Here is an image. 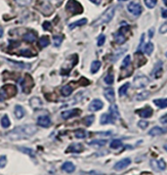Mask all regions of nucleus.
<instances>
[{"instance_id": "obj_1", "label": "nucleus", "mask_w": 167, "mask_h": 175, "mask_svg": "<svg viewBox=\"0 0 167 175\" xmlns=\"http://www.w3.org/2000/svg\"><path fill=\"white\" fill-rule=\"evenodd\" d=\"M36 131H37V127L33 124L21 125V126H18L12 129L10 132L7 134V138L11 141L27 139V138L33 136L36 133Z\"/></svg>"}, {"instance_id": "obj_2", "label": "nucleus", "mask_w": 167, "mask_h": 175, "mask_svg": "<svg viewBox=\"0 0 167 175\" xmlns=\"http://www.w3.org/2000/svg\"><path fill=\"white\" fill-rule=\"evenodd\" d=\"M114 13H115L114 7H110V8L107 9L95 22H93L92 26L93 27H98V26H102V25L110 23V22L112 20L113 16H114Z\"/></svg>"}, {"instance_id": "obj_3", "label": "nucleus", "mask_w": 167, "mask_h": 175, "mask_svg": "<svg viewBox=\"0 0 167 175\" xmlns=\"http://www.w3.org/2000/svg\"><path fill=\"white\" fill-rule=\"evenodd\" d=\"M17 94V87L13 84H7L0 89V102L10 99Z\"/></svg>"}, {"instance_id": "obj_4", "label": "nucleus", "mask_w": 167, "mask_h": 175, "mask_svg": "<svg viewBox=\"0 0 167 175\" xmlns=\"http://www.w3.org/2000/svg\"><path fill=\"white\" fill-rule=\"evenodd\" d=\"M66 9L71 15H77V14H81L83 12L81 4L77 2L76 0H69L66 6Z\"/></svg>"}, {"instance_id": "obj_5", "label": "nucleus", "mask_w": 167, "mask_h": 175, "mask_svg": "<svg viewBox=\"0 0 167 175\" xmlns=\"http://www.w3.org/2000/svg\"><path fill=\"white\" fill-rule=\"evenodd\" d=\"M149 83H150L149 77L142 75V74H139L138 75H136V77L134 78V81H133L135 88H143V87H146Z\"/></svg>"}, {"instance_id": "obj_6", "label": "nucleus", "mask_w": 167, "mask_h": 175, "mask_svg": "<svg viewBox=\"0 0 167 175\" xmlns=\"http://www.w3.org/2000/svg\"><path fill=\"white\" fill-rule=\"evenodd\" d=\"M21 89H23L25 93H30L33 86V81H32L31 76L30 75H26V77L23 79V81L21 82Z\"/></svg>"}, {"instance_id": "obj_7", "label": "nucleus", "mask_w": 167, "mask_h": 175, "mask_svg": "<svg viewBox=\"0 0 167 175\" xmlns=\"http://www.w3.org/2000/svg\"><path fill=\"white\" fill-rule=\"evenodd\" d=\"M128 30H129L128 27H121V30L118 31L117 32H115L113 34V37H114L115 42L118 43V44H123V43H125L126 36H125L124 32H128Z\"/></svg>"}, {"instance_id": "obj_8", "label": "nucleus", "mask_w": 167, "mask_h": 175, "mask_svg": "<svg viewBox=\"0 0 167 175\" xmlns=\"http://www.w3.org/2000/svg\"><path fill=\"white\" fill-rule=\"evenodd\" d=\"M127 9L134 16H140L143 11V8L139 2H130L127 6Z\"/></svg>"}, {"instance_id": "obj_9", "label": "nucleus", "mask_w": 167, "mask_h": 175, "mask_svg": "<svg viewBox=\"0 0 167 175\" xmlns=\"http://www.w3.org/2000/svg\"><path fill=\"white\" fill-rule=\"evenodd\" d=\"M81 111L79 109H72V110H67L64 111L61 114V116L64 119H69L71 118H74V116H77L78 114H80Z\"/></svg>"}, {"instance_id": "obj_10", "label": "nucleus", "mask_w": 167, "mask_h": 175, "mask_svg": "<svg viewBox=\"0 0 167 175\" xmlns=\"http://www.w3.org/2000/svg\"><path fill=\"white\" fill-rule=\"evenodd\" d=\"M130 163H131V158H123V159L119 160V162H117V163H115L113 168L115 170H118V171L123 170V169H125L126 167H128V165H130Z\"/></svg>"}, {"instance_id": "obj_11", "label": "nucleus", "mask_w": 167, "mask_h": 175, "mask_svg": "<svg viewBox=\"0 0 167 175\" xmlns=\"http://www.w3.org/2000/svg\"><path fill=\"white\" fill-rule=\"evenodd\" d=\"M104 107V104H103V102H102L101 100L99 99H95V100H93L90 105H89V110L91 112H96V111H99L101 110L102 108Z\"/></svg>"}, {"instance_id": "obj_12", "label": "nucleus", "mask_w": 167, "mask_h": 175, "mask_svg": "<svg viewBox=\"0 0 167 175\" xmlns=\"http://www.w3.org/2000/svg\"><path fill=\"white\" fill-rule=\"evenodd\" d=\"M136 113L139 114L141 118L148 119V118H150V116L152 115V109L150 108V107H146L144 109H141V110L136 111Z\"/></svg>"}, {"instance_id": "obj_13", "label": "nucleus", "mask_w": 167, "mask_h": 175, "mask_svg": "<svg viewBox=\"0 0 167 175\" xmlns=\"http://www.w3.org/2000/svg\"><path fill=\"white\" fill-rule=\"evenodd\" d=\"M37 123H38L39 126L46 128V127L50 126L51 119H50L49 116H47V115H41V116H39L38 119H37Z\"/></svg>"}, {"instance_id": "obj_14", "label": "nucleus", "mask_w": 167, "mask_h": 175, "mask_svg": "<svg viewBox=\"0 0 167 175\" xmlns=\"http://www.w3.org/2000/svg\"><path fill=\"white\" fill-rule=\"evenodd\" d=\"M104 95L106 97V99L110 102V103H114L115 100V96H114V90L112 88V87H108V88H106L104 91Z\"/></svg>"}, {"instance_id": "obj_15", "label": "nucleus", "mask_w": 167, "mask_h": 175, "mask_svg": "<svg viewBox=\"0 0 167 175\" xmlns=\"http://www.w3.org/2000/svg\"><path fill=\"white\" fill-rule=\"evenodd\" d=\"M165 132H167V128H162L159 126H155L152 127L150 131H149V135L150 136H158V135H162Z\"/></svg>"}, {"instance_id": "obj_16", "label": "nucleus", "mask_w": 167, "mask_h": 175, "mask_svg": "<svg viewBox=\"0 0 167 175\" xmlns=\"http://www.w3.org/2000/svg\"><path fill=\"white\" fill-rule=\"evenodd\" d=\"M110 114L112 115V118L115 120H117L120 118V114L118 111V108L115 104H112V106L110 107Z\"/></svg>"}, {"instance_id": "obj_17", "label": "nucleus", "mask_w": 167, "mask_h": 175, "mask_svg": "<svg viewBox=\"0 0 167 175\" xmlns=\"http://www.w3.org/2000/svg\"><path fill=\"white\" fill-rule=\"evenodd\" d=\"M82 151H83V146L80 143L71 144L67 150V152H70V153H80Z\"/></svg>"}, {"instance_id": "obj_18", "label": "nucleus", "mask_w": 167, "mask_h": 175, "mask_svg": "<svg viewBox=\"0 0 167 175\" xmlns=\"http://www.w3.org/2000/svg\"><path fill=\"white\" fill-rule=\"evenodd\" d=\"M100 122L101 124H108V123H113L114 119L112 118V115L110 114H104L101 116Z\"/></svg>"}, {"instance_id": "obj_19", "label": "nucleus", "mask_w": 167, "mask_h": 175, "mask_svg": "<svg viewBox=\"0 0 167 175\" xmlns=\"http://www.w3.org/2000/svg\"><path fill=\"white\" fill-rule=\"evenodd\" d=\"M62 169L64 171L68 172V173H71V172H74L75 170V166H74V163H70V162H66L62 165Z\"/></svg>"}, {"instance_id": "obj_20", "label": "nucleus", "mask_w": 167, "mask_h": 175, "mask_svg": "<svg viewBox=\"0 0 167 175\" xmlns=\"http://www.w3.org/2000/svg\"><path fill=\"white\" fill-rule=\"evenodd\" d=\"M150 163H151V166H155V165H157V168L158 170H164L166 168V163L164 160L161 158L159 160H150Z\"/></svg>"}, {"instance_id": "obj_21", "label": "nucleus", "mask_w": 167, "mask_h": 175, "mask_svg": "<svg viewBox=\"0 0 167 175\" xmlns=\"http://www.w3.org/2000/svg\"><path fill=\"white\" fill-rule=\"evenodd\" d=\"M31 106L34 109V110H36V109H39V108H41L42 107V101L39 99V98H37V97H33V98H31Z\"/></svg>"}, {"instance_id": "obj_22", "label": "nucleus", "mask_w": 167, "mask_h": 175, "mask_svg": "<svg viewBox=\"0 0 167 175\" xmlns=\"http://www.w3.org/2000/svg\"><path fill=\"white\" fill-rule=\"evenodd\" d=\"M25 114H26L25 109L21 107V106H20V105H17L15 107V115H16V118L18 119H21Z\"/></svg>"}, {"instance_id": "obj_23", "label": "nucleus", "mask_w": 167, "mask_h": 175, "mask_svg": "<svg viewBox=\"0 0 167 175\" xmlns=\"http://www.w3.org/2000/svg\"><path fill=\"white\" fill-rule=\"evenodd\" d=\"M87 24V19H81L79 21H76L74 23H72L69 26V30H74V28L77 27H81V26H84Z\"/></svg>"}, {"instance_id": "obj_24", "label": "nucleus", "mask_w": 167, "mask_h": 175, "mask_svg": "<svg viewBox=\"0 0 167 175\" xmlns=\"http://www.w3.org/2000/svg\"><path fill=\"white\" fill-rule=\"evenodd\" d=\"M39 46L41 47V48H44V47H47L49 44H50V38H49V36H47V35H43V36H41L40 37V39H39Z\"/></svg>"}, {"instance_id": "obj_25", "label": "nucleus", "mask_w": 167, "mask_h": 175, "mask_svg": "<svg viewBox=\"0 0 167 175\" xmlns=\"http://www.w3.org/2000/svg\"><path fill=\"white\" fill-rule=\"evenodd\" d=\"M150 91H143L139 94H137V96H136V100L137 101H144V100H147L149 97H150Z\"/></svg>"}, {"instance_id": "obj_26", "label": "nucleus", "mask_w": 167, "mask_h": 175, "mask_svg": "<svg viewBox=\"0 0 167 175\" xmlns=\"http://www.w3.org/2000/svg\"><path fill=\"white\" fill-rule=\"evenodd\" d=\"M135 60H136V63H137V67L139 68L141 66H143L145 63L147 62V60L145 59V58L140 54V52H138V54H136V57H135Z\"/></svg>"}, {"instance_id": "obj_27", "label": "nucleus", "mask_w": 167, "mask_h": 175, "mask_svg": "<svg viewBox=\"0 0 167 175\" xmlns=\"http://www.w3.org/2000/svg\"><path fill=\"white\" fill-rule=\"evenodd\" d=\"M154 103L158 108H161V109L166 108L167 107V98L166 99H155V100H154Z\"/></svg>"}, {"instance_id": "obj_28", "label": "nucleus", "mask_w": 167, "mask_h": 175, "mask_svg": "<svg viewBox=\"0 0 167 175\" xmlns=\"http://www.w3.org/2000/svg\"><path fill=\"white\" fill-rule=\"evenodd\" d=\"M72 91H74V87H71V86L69 84V85H66V86L63 87L62 94H63V95H64V97H68V96H69L70 94L72 93Z\"/></svg>"}, {"instance_id": "obj_29", "label": "nucleus", "mask_w": 167, "mask_h": 175, "mask_svg": "<svg viewBox=\"0 0 167 175\" xmlns=\"http://www.w3.org/2000/svg\"><path fill=\"white\" fill-rule=\"evenodd\" d=\"M24 39L27 42H34L36 40V34L34 32H26L24 34Z\"/></svg>"}, {"instance_id": "obj_30", "label": "nucleus", "mask_w": 167, "mask_h": 175, "mask_svg": "<svg viewBox=\"0 0 167 175\" xmlns=\"http://www.w3.org/2000/svg\"><path fill=\"white\" fill-rule=\"evenodd\" d=\"M107 144L106 140H93L91 142H89L90 146H93V147H96V148H100V147H103Z\"/></svg>"}, {"instance_id": "obj_31", "label": "nucleus", "mask_w": 167, "mask_h": 175, "mask_svg": "<svg viewBox=\"0 0 167 175\" xmlns=\"http://www.w3.org/2000/svg\"><path fill=\"white\" fill-rule=\"evenodd\" d=\"M161 70H162V62H158L157 65L155 67V70H154V75L155 77H158L159 75H161Z\"/></svg>"}, {"instance_id": "obj_32", "label": "nucleus", "mask_w": 167, "mask_h": 175, "mask_svg": "<svg viewBox=\"0 0 167 175\" xmlns=\"http://www.w3.org/2000/svg\"><path fill=\"white\" fill-rule=\"evenodd\" d=\"M101 68V62L100 61H94L92 64H91V72L92 74H96V72L100 70Z\"/></svg>"}, {"instance_id": "obj_33", "label": "nucleus", "mask_w": 167, "mask_h": 175, "mask_svg": "<svg viewBox=\"0 0 167 175\" xmlns=\"http://www.w3.org/2000/svg\"><path fill=\"white\" fill-rule=\"evenodd\" d=\"M20 55L24 56V57L30 58V57H33V56H35V53H33L31 49H24V50H21V51H20Z\"/></svg>"}, {"instance_id": "obj_34", "label": "nucleus", "mask_w": 167, "mask_h": 175, "mask_svg": "<svg viewBox=\"0 0 167 175\" xmlns=\"http://www.w3.org/2000/svg\"><path fill=\"white\" fill-rule=\"evenodd\" d=\"M11 124V122H10V119L8 118V115H3V118L1 119V125L3 128H8Z\"/></svg>"}, {"instance_id": "obj_35", "label": "nucleus", "mask_w": 167, "mask_h": 175, "mask_svg": "<svg viewBox=\"0 0 167 175\" xmlns=\"http://www.w3.org/2000/svg\"><path fill=\"white\" fill-rule=\"evenodd\" d=\"M130 87V83H125V84H123L120 88H119V90H118V93H119V95L120 96H124L125 94L127 93V90H128V88Z\"/></svg>"}, {"instance_id": "obj_36", "label": "nucleus", "mask_w": 167, "mask_h": 175, "mask_svg": "<svg viewBox=\"0 0 167 175\" xmlns=\"http://www.w3.org/2000/svg\"><path fill=\"white\" fill-rule=\"evenodd\" d=\"M75 137L78 138V139H84V138L87 137V133L84 129H78L75 131Z\"/></svg>"}, {"instance_id": "obj_37", "label": "nucleus", "mask_w": 167, "mask_h": 175, "mask_svg": "<svg viewBox=\"0 0 167 175\" xmlns=\"http://www.w3.org/2000/svg\"><path fill=\"white\" fill-rule=\"evenodd\" d=\"M110 146H111L112 149H118V148H120L121 146H122V142L119 139H114V140H112L111 142Z\"/></svg>"}, {"instance_id": "obj_38", "label": "nucleus", "mask_w": 167, "mask_h": 175, "mask_svg": "<svg viewBox=\"0 0 167 175\" xmlns=\"http://www.w3.org/2000/svg\"><path fill=\"white\" fill-rule=\"evenodd\" d=\"M144 51H145V53H146L147 55H150L151 52H152V50H154V44H152L151 42H149L146 44V46L144 47Z\"/></svg>"}, {"instance_id": "obj_39", "label": "nucleus", "mask_w": 167, "mask_h": 175, "mask_svg": "<svg viewBox=\"0 0 167 175\" xmlns=\"http://www.w3.org/2000/svg\"><path fill=\"white\" fill-rule=\"evenodd\" d=\"M9 62L12 63L14 66L19 67L21 69H28V68H30V65H26V63H18V62H14V61H11V60H9Z\"/></svg>"}, {"instance_id": "obj_40", "label": "nucleus", "mask_w": 167, "mask_h": 175, "mask_svg": "<svg viewBox=\"0 0 167 175\" xmlns=\"http://www.w3.org/2000/svg\"><path fill=\"white\" fill-rule=\"evenodd\" d=\"M156 3H157V0H145V4H146L147 7L150 9L155 8Z\"/></svg>"}, {"instance_id": "obj_41", "label": "nucleus", "mask_w": 167, "mask_h": 175, "mask_svg": "<svg viewBox=\"0 0 167 175\" xmlns=\"http://www.w3.org/2000/svg\"><path fill=\"white\" fill-rule=\"evenodd\" d=\"M130 62H131V57H130V55H128V56H126V57L124 58V60H123L121 68H122V69L128 68L129 65H130Z\"/></svg>"}, {"instance_id": "obj_42", "label": "nucleus", "mask_w": 167, "mask_h": 175, "mask_svg": "<svg viewBox=\"0 0 167 175\" xmlns=\"http://www.w3.org/2000/svg\"><path fill=\"white\" fill-rule=\"evenodd\" d=\"M53 39H54V45L56 47H59L63 42V37L62 36H59V35H55L53 37Z\"/></svg>"}, {"instance_id": "obj_43", "label": "nucleus", "mask_w": 167, "mask_h": 175, "mask_svg": "<svg viewBox=\"0 0 167 175\" xmlns=\"http://www.w3.org/2000/svg\"><path fill=\"white\" fill-rule=\"evenodd\" d=\"M105 82L107 83V84H108V85H111V84H112L113 83V80H114V77H113V75H112V74H108L106 77H105Z\"/></svg>"}, {"instance_id": "obj_44", "label": "nucleus", "mask_w": 167, "mask_h": 175, "mask_svg": "<svg viewBox=\"0 0 167 175\" xmlns=\"http://www.w3.org/2000/svg\"><path fill=\"white\" fill-rule=\"evenodd\" d=\"M94 119H95L94 118V115H89V116H87V118H85V119H84L85 124L87 126H90L94 121Z\"/></svg>"}, {"instance_id": "obj_45", "label": "nucleus", "mask_w": 167, "mask_h": 175, "mask_svg": "<svg viewBox=\"0 0 167 175\" xmlns=\"http://www.w3.org/2000/svg\"><path fill=\"white\" fill-rule=\"evenodd\" d=\"M20 149H21V151L23 152V153H26V154L30 155L32 158L34 157V153H33V151L31 149H28V148H20Z\"/></svg>"}, {"instance_id": "obj_46", "label": "nucleus", "mask_w": 167, "mask_h": 175, "mask_svg": "<svg viewBox=\"0 0 167 175\" xmlns=\"http://www.w3.org/2000/svg\"><path fill=\"white\" fill-rule=\"evenodd\" d=\"M15 1H16L20 6H27L28 4H31V0H15Z\"/></svg>"}, {"instance_id": "obj_47", "label": "nucleus", "mask_w": 167, "mask_h": 175, "mask_svg": "<svg viewBox=\"0 0 167 175\" xmlns=\"http://www.w3.org/2000/svg\"><path fill=\"white\" fill-rule=\"evenodd\" d=\"M105 41H106V36L104 34H101L98 37V42H97L98 46H102L105 43Z\"/></svg>"}, {"instance_id": "obj_48", "label": "nucleus", "mask_w": 167, "mask_h": 175, "mask_svg": "<svg viewBox=\"0 0 167 175\" xmlns=\"http://www.w3.org/2000/svg\"><path fill=\"white\" fill-rule=\"evenodd\" d=\"M148 125H149V122L146 121V120H140L139 122H138V126H139L140 128H142V129L147 128Z\"/></svg>"}, {"instance_id": "obj_49", "label": "nucleus", "mask_w": 167, "mask_h": 175, "mask_svg": "<svg viewBox=\"0 0 167 175\" xmlns=\"http://www.w3.org/2000/svg\"><path fill=\"white\" fill-rule=\"evenodd\" d=\"M7 163V158L5 156L0 157V168H3Z\"/></svg>"}, {"instance_id": "obj_50", "label": "nucleus", "mask_w": 167, "mask_h": 175, "mask_svg": "<svg viewBox=\"0 0 167 175\" xmlns=\"http://www.w3.org/2000/svg\"><path fill=\"white\" fill-rule=\"evenodd\" d=\"M159 32L160 33H165L167 32V21L165 22V23H163L161 25V27H159Z\"/></svg>"}, {"instance_id": "obj_51", "label": "nucleus", "mask_w": 167, "mask_h": 175, "mask_svg": "<svg viewBox=\"0 0 167 175\" xmlns=\"http://www.w3.org/2000/svg\"><path fill=\"white\" fill-rule=\"evenodd\" d=\"M43 28H44L45 31H51L52 30V25H51L50 22H44V23H43Z\"/></svg>"}, {"instance_id": "obj_52", "label": "nucleus", "mask_w": 167, "mask_h": 175, "mask_svg": "<svg viewBox=\"0 0 167 175\" xmlns=\"http://www.w3.org/2000/svg\"><path fill=\"white\" fill-rule=\"evenodd\" d=\"M144 38H145V34H142V37H141V43H140L139 49H138V52H140V50L142 49V45H143V42H144Z\"/></svg>"}, {"instance_id": "obj_53", "label": "nucleus", "mask_w": 167, "mask_h": 175, "mask_svg": "<svg viewBox=\"0 0 167 175\" xmlns=\"http://www.w3.org/2000/svg\"><path fill=\"white\" fill-rule=\"evenodd\" d=\"M154 34H155V28L152 27V28H150V32H149V36H150V38H152V36H154Z\"/></svg>"}, {"instance_id": "obj_54", "label": "nucleus", "mask_w": 167, "mask_h": 175, "mask_svg": "<svg viewBox=\"0 0 167 175\" xmlns=\"http://www.w3.org/2000/svg\"><path fill=\"white\" fill-rule=\"evenodd\" d=\"M160 121L165 124V123L167 122V114H165V115H163V116H162V118L160 119Z\"/></svg>"}, {"instance_id": "obj_55", "label": "nucleus", "mask_w": 167, "mask_h": 175, "mask_svg": "<svg viewBox=\"0 0 167 175\" xmlns=\"http://www.w3.org/2000/svg\"><path fill=\"white\" fill-rule=\"evenodd\" d=\"M162 18L167 19V9H165V10L162 11Z\"/></svg>"}, {"instance_id": "obj_56", "label": "nucleus", "mask_w": 167, "mask_h": 175, "mask_svg": "<svg viewBox=\"0 0 167 175\" xmlns=\"http://www.w3.org/2000/svg\"><path fill=\"white\" fill-rule=\"evenodd\" d=\"M90 175H104V174H101V173L95 172V171H91V172H90Z\"/></svg>"}, {"instance_id": "obj_57", "label": "nucleus", "mask_w": 167, "mask_h": 175, "mask_svg": "<svg viewBox=\"0 0 167 175\" xmlns=\"http://www.w3.org/2000/svg\"><path fill=\"white\" fill-rule=\"evenodd\" d=\"M3 27H0V37H2V36H3Z\"/></svg>"}, {"instance_id": "obj_58", "label": "nucleus", "mask_w": 167, "mask_h": 175, "mask_svg": "<svg viewBox=\"0 0 167 175\" xmlns=\"http://www.w3.org/2000/svg\"><path fill=\"white\" fill-rule=\"evenodd\" d=\"M91 1L93 3H95V4H99L100 3V0H91Z\"/></svg>"}, {"instance_id": "obj_59", "label": "nucleus", "mask_w": 167, "mask_h": 175, "mask_svg": "<svg viewBox=\"0 0 167 175\" xmlns=\"http://www.w3.org/2000/svg\"><path fill=\"white\" fill-rule=\"evenodd\" d=\"M163 1H164V4L167 5V0H163Z\"/></svg>"}, {"instance_id": "obj_60", "label": "nucleus", "mask_w": 167, "mask_h": 175, "mask_svg": "<svg viewBox=\"0 0 167 175\" xmlns=\"http://www.w3.org/2000/svg\"><path fill=\"white\" fill-rule=\"evenodd\" d=\"M164 148H165V149H166V151H167V145L165 146V147H164Z\"/></svg>"}, {"instance_id": "obj_61", "label": "nucleus", "mask_w": 167, "mask_h": 175, "mask_svg": "<svg viewBox=\"0 0 167 175\" xmlns=\"http://www.w3.org/2000/svg\"><path fill=\"white\" fill-rule=\"evenodd\" d=\"M121 1H127V0H121Z\"/></svg>"}, {"instance_id": "obj_62", "label": "nucleus", "mask_w": 167, "mask_h": 175, "mask_svg": "<svg viewBox=\"0 0 167 175\" xmlns=\"http://www.w3.org/2000/svg\"><path fill=\"white\" fill-rule=\"evenodd\" d=\"M166 57H167V52H166Z\"/></svg>"}]
</instances>
